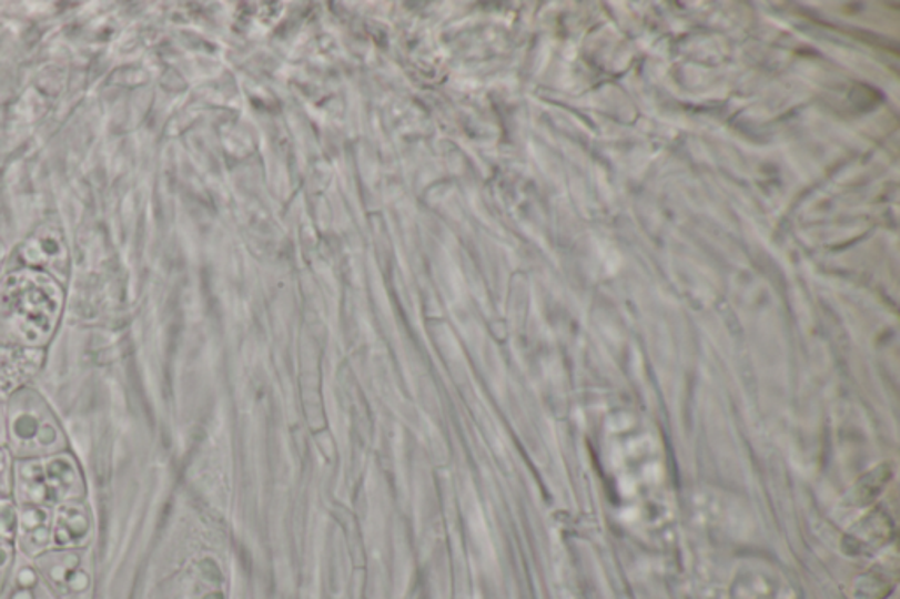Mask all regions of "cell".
<instances>
[{"label":"cell","instance_id":"1","mask_svg":"<svg viewBox=\"0 0 900 599\" xmlns=\"http://www.w3.org/2000/svg\"><path fill=\"white\" fill-rule=\"evenodd\" d=\"M59 287L38 271H20L0 285V343L2 345H43L59 322Z\"/></svg>","mask_w":900,"mask_h":599},{"label":"cell","instance_id":"2","mask_svg":"<svg viewBox=\"0 0 900 599\" xmlns=\"http://www.w3.org/2000/svg\"><path fill=\"white\" fill-rule=\"evenodd\" d=\"M18 496L34 505H51L77 498L83 493L77 466L69 457H51L20 465L17 471Z\"/></svg>","mask_w":900,"mask_h":599},{"label":"cell","instance_id":"3","mask_svg":"<svg viewBox=\"0 0 900 599\" xmlns=\"http://www.w3.org/2000/svg\"><path fill=\"white\" fill-rule=\"evenodd\" d=\"M11 441L20 456H41L62 445L59 427L43 399L34 393H23L11 405Z\"/></svg>","mask_w":900,"mask_h":599},{"label":"cell","instance_id":"4","mask_svg":"<svg viewBox=\"0 0 900 599\" xmlns=\"http://www.w3.org/2000/svg\"><path fill=\"white\" fill-rule=\"evenodd\" d=\"M43 363V352L0 343V394L22 387Z\"/></svg>","mask_w":900,"mask_h":599},{"label":"cell","instance_id":"5","mask_svg":"<svg viewBox=\"0 0 900 599\" xmlns=\"http://www.w3.org/2000/svg\"><path fill=\"white\" fill-rule=\"evenodd\" d=\"M23 257L32 266L44 267L55 275L64 276L69 255L62 234L53 227H41L23 246Z\"/></svg>","mask_w":900,"mask_h":599},{"label":"cell","instance_id":"6","mask_svg":"<svg viewBox=\"0 0 900 599\" xmlns=\"http://www.w3.org/2000/svg\"><path fill=\"white\" fill-rule=\"evenodd\" d=\"M90 524L87 511L77 505H69L62 507L57 514L55 520V544L59 547H74V545L83 544L85 536L89 535Z\"/></svg>","mask_w":900,"mask_h":599},{"label":"cell","instance_id":"7","mask_svg":"<svg viewBox=\"0 0 900 599\" xmlns=\"http://www.w3.org/2000/svg\"><path fill=\"white\" fill-rule=\"evenodd\" d=\"M78 557L72 554L62 556H50L41 562V568L47 571L48 580L59 589L69 591H81L85 589L87 577L78 570Z\"/></svg>","mask_w":900,"mask_h":599},{"label":"cell","instance_id":"8","mask_svg":"<svg viewBox=\"0 0 900 599\" xmlns=\"http://www.w3.org/2000/svg\"><path fill=\"white\" fill-rule=\"evenodd\" d=\"M50 535V517L43 508L30 507L22 515V544L29 552L43 549Z\"/></svg>","mask_w":900,"mask_h":599},{"label":"cell","instance_id":"9","mask_svg":"<svg viewBox=\"0 0 900 599\" xmlns=\"http://www.w3.org/2000/svg\"><path fill=\"white\" fill-rule=\"evenodd\" d=\"M14 517L13 505L8 499H0V536L2 538H11L14 535Z\"/></svg>","mask_w":900,"mask_h":599},{"label":"cell","instance_id":"10","mask_svg":"<svg viewBox=\"0 0 900 599\" xmlns=\"http://www.w3.org/2000/svg\"><path fill=\"white\" fill-rule=\"evenodd\" d=\"M9 490V459L6 451H0V494Z\"/></svg>","mask_w":900,"mask_h":599},{"label":"cell","instance_id":"11","mask_svg":"<svg viewBox=\"0 0 900 599\" xmlns=\"http://www.w3.org/2000/svg\"><path fill=\"white\" fill-rule=\"evenodd\" d=\"M9 559H11V552H9L6 545L0 544V578H2V573H4L6 568H8Z\"/></svg>","mask_w":900,"mask_h":599},{"label":"cell","instance_id":"12","mask_svg":"<svg viewBox=\"0 0 900 599\" xmlns=\"http://www.w3.org/2000/svg\"><path fill=\"white\" fill-rule=\"evenodd\" d=\"M0 436H2V426H0Z\"/></svg>","mask_w":900,"mask_h":599}]
</instances>
